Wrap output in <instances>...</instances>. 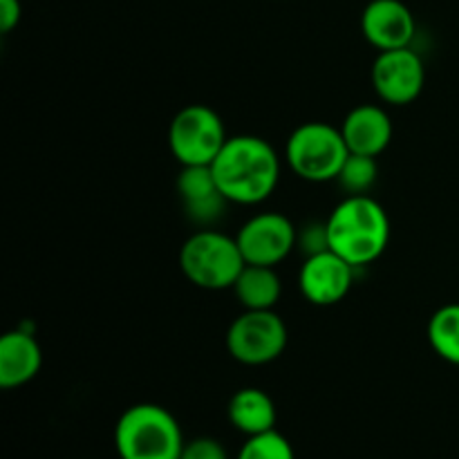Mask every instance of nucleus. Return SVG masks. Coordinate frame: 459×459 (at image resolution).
Returning <instances> with one entry per match:
<instances>
[{"instance_id": "nucleus-1", "label": "nucleus", "mask_w": 459, "mask_h": 459, "mask_svg": "<svg viewBox=\"0 0 459 459\" xmlns=\"http://www.w3.org/2000/svg\"><path fill=\"white\" fill-rule=\"evenodd\" d=\"M213 178L229 204H263L281 179V157L267 139L258 134L229 137L215 157Z\"/></svg>"}, {"instance_id": "nucleus-2", "label": "nucleus", "mask_w": 459, "mask_h": 459, "mask_svg": "<svg viewBox=\"0 0 459 459\" xmlns=\"http://www.w3.org/2000/svg\"><path fill=\"white\" fill-rule=\"evenodd\" d=\"M325 224L330 249L357 269L379 260L390 242V218L372 195H345Z\"/></svg>"}, {"instance_id": "nucleus-3", "label": "nucleus", "mask_w": 459, "mask_h": 459, "mask_svg": "<svg viewBox=\"0 0 459 459\" xmlns=\"http://www.w3.org/2000/svg\"><path fill=\"white\" fill-rule=\"evenodd\" d=\"M184 446L182 426L160 403H134L117 420L115 451L119 459H179Z\"/></svg>"}, {"instance_id": "nucleus-4", "label": "nucleus", "mask_w": 459, "mask_h": 459, "mask_svg": "<svg viewBox=\"0 0 459 459\" xmlns=\"http://www.w3.org/2000/svg\"><path fill=\"white\" fill-rule=\"evenodd\" d=\"M245 264L236 238L215 229L195 231L179 249L182 273L200 290H233Z\"/></svg>"}, {"instance_id": "nucleus-5", "label": "nucleus", "mask_w": 459, "mask_h": 459, "mask_svg": "<svg viewBox=\"0 0 459 459\" xmlns=\"http://www.w3.org/2000/svg\"><path fill=\"white\" fill-rule=\"evenodd\" d=\"M350 148L343 133L325 121H307L290 134L285 157L294 175L305 182H334L343 169Z\"/></svg>"}, {"instance_id": "nucleus-6", "label": "nucleus", "mask_w": 459, "mask_h": 459, "mask_svg": "<svg viewBox=\"0 0 459 459\" xmlns=\"http://www.w3.org/2000/svg\"><path fill=\"white\" fill-rule=\"evenodd\" d=\"M227 139L222 117L204 103L182 108L169 126V148L182 166H211Z\"/></svg>"}, {"instance_id": "nucleus-7", "label": "nucleus", "mask_w": 459, "mask_h": 459, "mask_svg": "<svg viewBox=\"0 0 459 459\" xmlns=\"http://www.w3.org/2000/svg\"><path fill=\"white\" fill-rule=\"evenodd\" d=\"M287 325L273 309H245L227 330V350L242 366H267L287 348Z\"/></svg>"}, {"instance_id": "nucleus-8", "label": "nucleus", "mask_w": 459, "mask_h": 459, "mask_svg": "<svg viewBox=\"0 0 459 459\" xmlns=\"http://www.w3.org/2000/svg\"><path fill=\"white\" fill-rule=\"evenodd\" d=\"M296 236L299 229L287 215L263 211L242 224L236 240L247 264L276 267L296 249Z\"/></svg>"}, {"instance_id": "nucleus-9", "label": "nucleus", "mask_w": 459, "mask_h": 459, "mask_svg": "<svg viewBox=\"0 0 459 459\" xmlns=\"http://www.w3.org/2000/svg\"><path fill=\"white\" fill-rule=\"evenodd\" d=\"M370 79L381 101L390 106H408L424 90L426 67L412 48L388 49L377 54Z\"/></svg>"}, {"instance_id": "nucleus-10", "label": "nucleus", "mask_w": 459, "mask_h": 459, "mask_svg": "<svg viewBox=\"0 0 459 459\" xmlns=\"http://www.w3.org/2000/svg\"><path fill=\"white\" fill-rule=\"evenodd\" d=\"M357 267L332 249L307 255L299 272V290L312 305L332 307L350 294Z\"/></svg>"}, {"instance_id": "nucleus-11", "label": "nucleus", "mask_w": 459, "mask_h": 459, "mask_svg": "<svg viewBox=\"0 0 459 459\" xmlns=\"http://www.w3.org/2000/svg\"><path fill=\"white\" fill-rule=\"evenodd\" d=\"M361 31L379 52L411 48L417 22L402 0H370L361 13Z\"/></svg>"}, {"instance_id": "nucleus-12", "label": "nucleus", "mask_w": 459, "mask_h": 459, "mask_svg": "<svg viewBox=\"0 0 459 459\" xmlns=\"http://www.w3.org/2000/svg\"><path fill=\"white\" fill-rule=\"evenodd\" d=\"M178 193L188 218L202 227L218 222L224 206L229 204L227 197L220 193L211 166H182L178 175Z\"/></svg>"}, {"instance_id": "nucleus-13", "label": "nucleus", "mask_w": 459, "mask_h": 459, "mask_svg": "<svg viewBox=\"0 0 459 459\" xmlns=\"http://www.w3.org/2000/svg\"><path fill=\"white\" fill-rule=\"evenodd\" d=\"M350 152L379 157L393 142V121L377 103H361L352 108L341 124Z\"/></svg>"}, {"instance_id": "nucleus-14", "label": "nucleus", "mask_w": 459, "mask_h": 459, "mask_svg": "<svg viewBox=\"0 0 459 459\" xmlns=\"http://www.w3.org/2000/svg\"><path fill=\"white\" fill-rule=\"evenodd\" d=\"M43 368V350L34 332L18 327L0 339V388L13 390L30 384Z\"/></svg>"}, {"instance_id": "nucleus-15", "label": "nucleus", "mask_w": 459, "mask_h": 459, "mask_svg": "<svg viewBox=\"0 0 459 459\" xmlns=\"http://www.w3.org/2000/svg\"><path fill=\"white\" fill-rule=\"evenodd\" d=\"M227 417L236 430L251 437V435L267 433L276 429V403L264 390L242 388L229 399Z\"/></svg>"}, {"instance_id": "nucleus-16", "label": "nucleus", "mask_w": 459, "mask_h": 459, "mask_svg": "<svg viewBox=\"0 0 459 459\" xmlns=\"http://www.w3.org/2000/svg\"><path fill=\"white\" fill-rule=\"evenodd\" d=\"M233 291L245 309H273L281 300L282 285L273 267L245 264L233 285Z\"/></svg>"}, {"instance_id": "nucleus-17", "label": "nucleus", "mask_w": 459, "mask_h": 459, "mask_svg": "<svg viewBox=\"0 0 459 459\" xmlns=\"http://www.w3.org/2000/svg\"><path fill=\"white\" fill-rule=\"evenodd\" d=\"M429 343L439 359L459 368V303L444 305L430 316Z\"/></svg>"}, {"instance_id": "nucleus-18", "label": "nucleus", "mask_w": 459, "mask_h": 459, "mask_svg": "<svg viewBox=\"0 0 459 459\" xmlns=\"http://www.w3.org/2000/svg\"><path fill=\"white\" fill-rule=\"evenodd\" d=\"M377 178H379L377 157L350 152L334 182H339L345 195H370L372 186L377 184Z\"/></svg>"}, {"instance_id": "nucleus-19", "label": "nucleus", "mask_w": 459, "mask_h": 459, "mask_svg": "<svg viewBox=\"0 0 459 459\" xmlns=\"http://www.w3.org/2000/svg\"><path fill=\"white\" fill-rule=\"evenodd\" d=\"M236 459H296V453L290 439L273 429L247 437Z\"/></svg>"}, {"instance_id": "nucleus-20", "label": "nucleus", "mask_w": 459, "mask_h": 459, "mask_svg": "<svg viewBox=\"0 0 459 459\" xmlns=\"http://www.w3.org/2000/svg\"><path fill=\"white\" fill-rule=\"evenodd\" d=\"M296 249L303 251L305 255H314L330 249V240H327V224L307 222L303 229H299V236H296Z\"/></svg>"}, {"instance_id": "nucleus-21", "label": "nucleus", "mask_w": 459, "mask_h": 459, "mask_svg": "<svg viewBox=\"0 0 459 459\" xmlns=\"http://www.w3.org/2000/svg\"><path fill=\"white\" fill-rule=\"evenodd\" d=\"M179 459H229L222 444L213 437H197L186 442Z\"/></svg>"}, {"instance_id": "nucleus-22", "label": "nucleus", "mask_w": 459, "mask_h": 459, "mask_svg": "<svg viewBox=\"0 0 459 459\" xmlns=\"http://www.w3.org/2000/svg\"><path fill=\"white\" fill-rule=\"evenodd\" d=\"M21 0H0V31L9 34L21 22Z\"/></svg>"}]
</instances>
